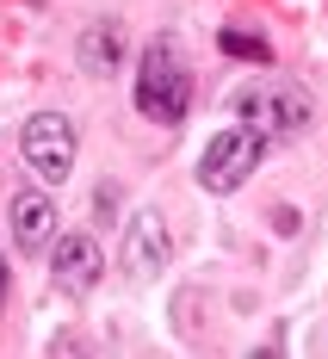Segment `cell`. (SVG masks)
<instances>
[{
  "label": "cell",
  "mask_w": 328,
  "mask_h": 359,
  "mask_svg": "<svg viewBox=\"0 0 328 359\" xmlns=\"http://www.w3.org/2000/svg\"><path fill=\"white\" fill-rule=\"evenodd\" d=\"M186 106H192V69H186L180 43H168V37L143 43V56H137V111L155 118V124H180Z\"/></svg>",
  "instance_id": "obj_1"
},
{
  "label": "cell",
  "mask_w": 328,
  "mask_h": 359,
  "mask_svg": "<svg viewBox=\"0 0 328 359\" xmlns=\"http://www.w3.org/2000/svg\"><path fill=\"white\" fill-rule=\"evenodd\" d=\"M260 161H266V137H260L254 124H229V130H217V137L205 143V155H198V186L217 192V198H229V192H242V186L254 180Z\"/></svg>",
  "instance_id": "obj_2"
},
{
  "label": "cell",
  "mask_w": 328,
  "mask_h": 359,
  "mask_svg": "<svg viewBox=\"0 0 328 359\" xmlns=\"http://www.w3.org/2000/svg\"><path fill=\"white\" fill-rule=\"evenodd\" d=\"M19 155H25V168L37 174V186H62V180L74 174V155H81L74 118H62V111H37V118H25Z\"/></svg>",
  "instance_id": "obj_3"
},
{
  "label": "cell",
  "mask_w": 328,
  "mask_h": 359,
  "mask_svg": "<svg viewBox=\"0 0 328 359\" xmlns=\"http://www.w3.org/2000/svg\"><path fill=\"white\" fill-rule=\"evenodd\" d=\"M235 111L254 124L266 143L303 137V130H310V118H316L310 93H303V87H292V81H260V87H248V93L235 100Z\"/></svg>",
  "instance_id": "obj_4"
},
{
  "label": "cell",
  "mask_w": 328,
  "mask_h": 359,
  "mask_svg": "<svg viewBox=\"0 0 328 359\" xmlns=\"http://www.w3.org/2000/svg\"><path fill=\"white\" fill-rule=\"evenodd\" d=\"M100 279H106V254H100V242H93L87 229H69V236L50 242V285L56 291L87 297Z\"/></svg>",
  "instance_id": "obj_5"
},
{
  "label": "cell",
  "mask_w": 328,
  "mask_h": 359,
  "mask_svg": "<svg viewBox=\"0 0 328 359\" xmlns=\"http://www.w3.org/2000/svg\"><path fill=\"white\" fill-rule=\"evenodd\" d=\"M168 254H174L168 223H161L155 211H137V217H130V229H124V273H130L137 285H149V279L168 266Z\"/></svg>",
  "instance_id": "obj_6"
},
{
  "label": "cell",
  "mask_w": 328,
  "mask_h": 359,
  "mask_svg": "<svg viewBox=\"0 0 328 359\" xmlns=\"http://www.w3.org/2000/svg\"><path fill=\"white\" fill-rule=\"evenodd\" d=\"M6 229H13L19 254L50 248V242H56V205H50V192H43V186L13 192V205H6Z\"/></svg>",
  "instance_id": "obj_7"
},
{
  "label": "cell",
  "mask_w": 328,
  "mask_h": 359,
  "mask_svg": "<svg viewBox=\"0 0 328 359\" xmlns=\"http://www.w3.org/2000/svg\"><path fill=\"white\" fill-rule=\"evenodd\" d=\"M124 25L118 19H93L87 32H81V43H74V56H81V69L93 74V81H106V74H118L124 69Z\"/></svg>",
  "instance_id": "obj_8"
},
{
  "label": "cell",
  "mask_w": 328,
  "mask_h": 359,
  "mask_svg": "<svg viewBox=\"0 0 328 359\" xmlns=\"http://www.w3.org/2000/svg\"><path fill=\"white\" fill-rule=\"evenodd\" d=\"M223 50H235V56H248V62H273L266 43H260V37H242V32H223Z\"/></svg>",
  "instance_id": "obj_9"
},
{
  "label": "cell",
  "mask_w": 328,
  "mask_h": 359,
  "mask_svg": "<svg viewBox=\"0 0 328 359\" xmlns=\"http://www.w3.org/2000/svg\"><path fill=\"white\" fill-rule=\"evenodd\" d=\"M0 297H6V254H0Z\"/></svg>",
  "instance_id": "obj_10"
}]
</instances>
